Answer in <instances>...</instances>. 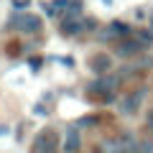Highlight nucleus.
Here are the masks:
<instances>
[{
  "mask_svg": "<svg viewBox=\"0 0 153 153\" xmlns=\"http://www.w3.org/2000/svg\"><path fill=\"white\" fill-rule=\"evenodd\" d=\"M130 66L143 76V74H148V71L153 69V56L151 54H140V56H135V59L130 61Z\"/></svg>",
  "mask_w": 153,
  "mask_h": 153,
  "instance_id": "9b49d317",
  "label": "nucleus"
},
{
  "mask_svg": "<svg viewBox=\"0 0 153 153\" xmlns=\"http://www.w3.org/2000/svg\"><path fill=\"white\" fill-rule=\"evenodd\" d=\"M44 56H28V66H31V71L33 74H38V71H41V66H44Z\"/></svg>",
  "mask_w": 153,
  "mask_h": 153,
  "instance_id": "dca6fc26",
  "label": "nucleus"
},
{
  "mask_svg": "<svg viewBox=\"0 0 153 153\" xmlns=\"http://www.w3.org/2000/svg\"><path fill=\"white\" fill-rule=\"evenodd\" d=\"M148 21H151V31H153V10H148Z\"/></svg>",
  "mask_w": 153,
  "mask_h": 153,
  "instance_id": "393cba45",
  "label": "nucleus"
},
{
  "mask_svg": "<svg viewBox=\"0 0 153 153\" xmlns=\"http://www.w3.org/2000/svg\"><path fill=\"white\" fill-rule=\"evenodd\" d=\"M10 5H13V10H16V13H26V5H28V3H26V0H13Z\"/></svg>",
  "mask_w": 153,
  "mask_h": 153,
  "instance_id": "5701e85b",
  "label": "nucleus"
},
{
  "mask_svg": "<svg viewBox=\"0 0 153 153\" xmlns=\"http://www.w3.org/2000/svg\"><path fill=\"white\" fill-rule=\"evenodd\" d=\"M133 36H135L146 49H151V46H153V31H148V28H138V31H133Z\"/></svg>",
  "mask_w": 153,
  "mask_h": 153,
  "instance_id": "ddd939ff",
  "label": "nucleus"
},
{
  "mask_svg": "<svg viewBox=\"0 0 153 153\" xmlns=\"http://www.w3.org/2000/svg\"><path fill=\"white\" fill-rule=\"evenodd\" d=\"M41 13H44L46 18H59V13H56L54 5H51V0H44V3H41Z\"/></svg>",
  "mask_w": 153,
  "mask_h": 153,
  "instance_id": "6ab92c4d",
  "label": "nucleus"
},
{
  "mask_svg": "<svg viewBox=\"0 0 153 153\" xmlns=\"http://www.w3.org/2000/svg\"><path fill=\"white\" fill-rule=\"evenodd\" d=\"M41 26H44L41 16H36V13L26 10V13H13V16L8 18V26H5V28L18 31V33H23V36H33V33L41 31Z\"/></svg>",
  "mask_w": 153,
  "mask_h": 153,
  "instance_id": "20e7f679",
  "label": "nucleus"
},
{
  "mask_svg": "<svg viewBox=\"0 0 153 153\" xmlns=\"http://www.w3.org/2000/svg\"><path fill=\"white\" fill-rule=\"evenodd\" d=\"M87 69L92 71V74L97 76H107L115 71V64H112V56L107 54V51H97V54H92L87 59Z\"/></svg>",
  "mask_w": 153,
  "mask_h": 153,
  "instance_id": "6e6552de",
  "label": "nucleus"
},
{
  "mask_svg": "<svg viewBox=\"0 0 153 153\" xmlns=\"http://www.w3.org/2000/svg\"><path fill=\"white\" fill-rule=\"evenodd\" d=\"M59 33H61V36H66V38L79 36V33H82V18H61Z\"/></svg>",
  "mask_w": 153,
  "mask_h": 153,
  "instance_id": "9d476101",
  "label": "nucleus"
},
{
  "mask_svg": "<svg viewBox=\"0 0 153 153\" xmlns=\"http://www.w3.org/2000/svg\"><path fill=\"white\" fill-rule=\"evenodd\" d=\"M146 130H148V133L153 135V107H151V110L146 112Z\"/></svg>",
  "mask_w": 153,
  "mask_h": 153,
  "instance_id": "4be33fe9",
  "label": "nucleus"
},
{
  "mask_svg": "<svg viewBox=\"0 0 153 153\" xmlns=\"http://www.w3.org/2000/svg\"><path fill=\"white\" fill-rule=\"evenodd\" d=\"M21 46H23V44H16V41H13V44H8V56H18V54L23 51Z\"/></svg>",
  "mask_w": 153,
  "mask_h": 153,
  "instance_id": "412c9836",
  "label": "nucleus"
},
{
  "mask_svg": "<svg viewBox=\"0 0 153 153\" xmlns=\"http://www.w3.org/2000/svg\"><path fill=\"white\" fill-rule=\"evenodd\" d=\"M105 123V117L102 115H84V117H79V120L74 123L76 128H97V125H102Z\"/></svg>",
  "mask_w": 153,
  "mask_h": 153,
  "instance_id": "f8f14e48",
  "label": "nucleus"
},
{
  "mask_svg": "<svg viewBox=\"0 0 153 153\" xmlns=\"http://www.w3.org/2000/svg\"><path fill=\"white\" fill-rule=\"evenodd\" d=\"M112 51H115V56H120V59H125V61H133L135 56L146 54V46H143L135 36H130V38H123V41H117V44L112 46Z\"/></svg>",
  "mask_w": 153,
  "mask_h": 153,
  "instance_id": "0eeeda50",
  "label": "nucleus"
},
{
  "mask_svg": "<svg viewBox=\"0 0 153 153\" xmlns=\"http://www.w3.org/2000/svg\"><path fill=\"white\" fill-rule=\"evenodd\" d=\"M51 61H59V64H64L66 69H74L76 66V61H74V56H49Z\"/></svg>",
  "mask_w": 153,
  "mask_h": 153,
  "instance_id": "a211bd4d",
  "label": "nucleus"
},
{
  "mask_svg": "<svg viewBox=\"0 0 153 153\" xmlns=\"http://www.w3.org/2000/svg\"><path fill=\"white\" fill-rule=\"evenodd\" d=\"M8 133H10V128H8V125H0V138L8 135Z\"/></svg>",
  "mask_w": 153,
  "mask_h": 153,
  "instance_id": "b1692460",
  "label": "nucleus"
},
{
  "mask_svg": "<svg viewBox=\"0 0 153 153\" xmlns=\"http://www.w3.org/2000/svg\"><path fill=\"white\" fill-rule=\"evenodd\" d=\"M97 31H100V21L94 16L82 18V33H97Z\"/></svg>",
  "mask_w": 153,
  "mask_h": 153,
  "instance_id": "4468645a",
  "label": "nucleus"
},
{
  "mask_svg": "<svg viewBox=\"0 0 153 153\" xmlns=\"http://www.w3.org/2000/svg\"><path fill=\"white\" fill-rule=\"evenodd\" d=\"M146 94H148V87H146V84L130 89L128 94H123V97L117 100V112L125 115V117L138 115V112H140V107H143V102H146Z\"/></svg>",
  "mask_w": 153,
  "mask_h": 153,
  "instance_id": "39448f33",
  "label": "nucleus"
},
{
  "mask_svg": "<svg viewBox=\"0 0 153 153\" xmlns=\"http://www.w3.org/2000/svg\"><path fill=\"white\" fill-rule=\"evenodd\" d=\"M51 5H54V10L59 13V16H64V13L69 10V5H71V0H51Z\"/></svg>",
  "mask_w": 153,
  "mask_h": 153,
  "instance_id": "f3484780",
  "label": "nucleus"
},
{
  "mask_svg": "<svg viewBox=\"0 0 153 153\" xmlns=\"http://www.w3.org/2000/svg\"><path fill=\"white\" fill-rule=\"evenodd\" d=\"M112 3H115V0H102V5H112Z\"/></svg>",
  "mask_w": 153,
  "mask_h": 153,
  "instance_id": "a878e982",
  "label": "nucleus"
},
{
  "mask_svg": "<svg viewBox=\"0 0 153 153\" xmlns=\"http://www.w3.org/2000/svg\"><path fill=\"white\" fill-rule=\"evenodd\" d=\"M82 148V133L76 125H66L64 135H61V151L64 153H79Z\"/></svg>",
  "mask_w": 153,
  "mask_h": 153,
  "instance_id": "1a4fd4ad",
  "label": "nucleus"
},
{
  "mask_svg": "<svg viewBox=\"0 0 153 153\" xmlns=\"http://www.w3.org/2000/svg\"><path fill=\"white\" fill-rule=\"evenodd\" d=\"M117 94H120V82H117L115 74L94 76L92 82H87V87H84V97L92 105H112L120 100Z\"/></svg>",
  "mask_w": 153,
  "mask_h": 153,
  "instance_id": "f257e3e1",
  "label": "nucleus"
},
{
  "mask_svg": "<svg viewBox=\"0 0 153 153\" xmlns=\"http://www.w3.org/2000/svg\"><path fill=\"white\" fill-rule=\"evenodd\" d=\"M33 115H38V117H46V115H51V107L44 102H36L33 105Z\"/></svg>",
  "mask_w": 153,
  "mask_h": 153,
  "instance_id": "aec40b11",
  "label": "nucleus"
},
{
  "mask_svg": "<svg viewBox=\"0 0 153 153\" xmlns=\"http://www.w3.org/2000/svg\"><path fill=\"white\" fill-rule=\"evenodd\" d=\"M133 31L135 28L130 26V23L125 21H110L107 26H100V31L94 33V38H97L100 44H117V41H123V38H130Z\"/></svg>",
  "mask_w": 153,
  "mask_h": 153,
  "instance_id": "7ed1b4c3",
  "label": "nucleus"
},
{
  "mask_svg": "<svg viewBox=\"0 0 153 153\" xmlns=\"http://www.w3.org/2000/svg\"><path fill=\"white\" fill-rule=\"evenodd\" d=\"M135 153H153V140H151V138H138Z\"/></svg>",
  "mask_w": 153,
  "mask_h": 153,
  "instance_id": "2eb2a0df",
  "label": "nucleus"
},
{
  "mask_svg": "<svg viewBox=\"0 0 153 153\" xmlns=\"http://www.w3.org/2000/svg\"><path fill=\"white\" fill-rule=\"evenodd\" d=\"M138 138L130 130H120L117 135H110L97 143V153H135Z\"/></svg>",
  "mask_w": 153,
  "mask_h": 153,
  "instance_id": "f03ea898",
  "label": "nucleus"
},
{
  "mask_svg": "<svg viewBox=\"0 0 153 153\" xmlns=\"http://www.w3.org/2000/svg\"><path fill=\"white\" fill-rule=\"evenodd\" d=\"M61 148V138L54 128H44V130H38L36 138L31 143V153H56Z\"/></svg>",
  "mask_w": 153,
  "mask_h": 153,
  "instance_id": "423d86ee",
  "label": "nucleus"
}]
</instances>
